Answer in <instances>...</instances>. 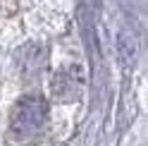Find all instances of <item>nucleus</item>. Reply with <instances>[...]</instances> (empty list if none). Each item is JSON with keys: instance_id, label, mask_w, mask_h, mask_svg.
I'll use <instances>...</instances> for the list:
<instances>
[{"instance_id": "1", "label": "nucleus", "mask_w": 148, "mask_h": 146, "mask_svg": "<svg viewBox=\"0 0 148 146\" xmlns=\"http://www.w3.org/2000/svg\"><path fill=\"white\" fill-rule=\"evenodd\" d=\"M48 122V103L41 96H24L19 103L12 108V120L10 129L14 134V139L29 141L41 136Z\"/></svg>"}]
</instances>
